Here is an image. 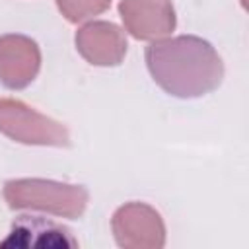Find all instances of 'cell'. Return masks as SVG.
<instances>
[{"instance_id":"5","label":"cell","mask_w":249,"mask_h":249,"mask_svg":"<svg viewBox=\"0 0 249 249\" xmlns=\"http://www.w3.org/2000/svg\"><path fill=\"white\" fill-rule=\"evenodd\" d=\"M119 14L124 29L140 41L161 39L177 25L171 0H121Z\"/></svg>"},{"instance_id":"7","label":"cell","mask_w":249,"mask_h":249,"mask_svg":"<svg viewBox=\"0 0 249 249\" xmlns=\"http://www.w3.org/2000/svg\"><path fill=\"white\" fill-rule=\"evenodd\" d=\"M76 49L93 66H119L124 60L128 43L124 31L113 21H89L76 31Z\"/></svg>"},{"instance_id":"1","label":"cell","mask_w":249,"mask_h":249,"mask_svg":"<svg viewBox=\"0 0 249 249\" xmlns=\"http://www.w3.org/2000/svg\"><path fill=\"white\" fill-rule=\"evenodd\" d=\"M152 80L169 95L195 99L214 91L224 80V62L202 37L156 39L144 53Z\"/></svg>"},{"instance_id":"9","label":"cell","mask_w":249,"mask_h":249,"mask_svg":"<svg viewBox=\"0 0 249 249\" xmlns=\"http://www.w3.org/2000/svg\"><path fill=\"white\" fill-rule=\"evenodd\" d=\"M54 2L58 12L70 23H80L84 19L99 16L111 6V0H54Z\"/></svg>"},{"instance_id":"8","label":"cell","mask_w":249,"mask_h":249,"mask_svg":"<svg viewBox=\"0 0 249 249\" xmlns=\"http://www.w3.org/2000/svg\"><path fill=\"white\" fill-rule=\"evenodd\" d=\"M78 241L72 233L51 220L41 216H19L14 220L10 233L0 247H43V249H66L76 247Z\"/></svg>"},{"instance_id":"6","label":"cell","mask_w":249,"mask_h":249,"mask_svg":"<svg viewBox=\"0 0 249 249\" xmlns=\"http://www.w3.org/2000/svg\"><path fill=\"white\" fill-rule=\"evenodd\" d=\"M41 68L39 45L19 33L0 37V82L8 89L27 88Z\"/></svg>"},{"instance_id":"4","label":"cell","mask_w":249,"mask_h":249,"mask_svg":"<svg viewBox=\"0 0 249 249\" xmlns=\"http://www.w3.org/2000/svg\"><path fill=\"white\" fill-rule=\"evenodd\" d=\"M111 230L119 247L160 249L165 245V226L161 214L146 202H126L111 218Z\"/></svg>"},{"instance_id":"2","label":"cell","mask_w":249,"mask_h":249,"mask_svg":"<svg viewBox=\"0 0 249 249\" xmlns=\"http://www.w3.org/2000/svg\"><path fill=\"white\" fill-rule=\"evenodd\" d=\"M4 200L12 210H39L76 220L84 214L89 193L82 185L25 177L4 183Z\"/></svg>"},{"instance_id":"3","label":"cell","mask_w":249,"mask_h":249,"mask_svg":"<svg viewBox=\"0 0 249 249\" xmlns=\"http://www.w3.org/2000/svg\"><path fill=\"white\" fill-rule=\"evenodd\" d=\"M0 132L19 144L70 146V134L62 123L35 111L19 99L0 97Z\"/></svg>"}]
</instances>
